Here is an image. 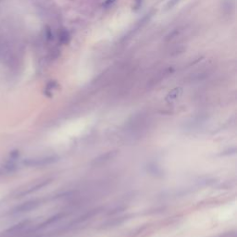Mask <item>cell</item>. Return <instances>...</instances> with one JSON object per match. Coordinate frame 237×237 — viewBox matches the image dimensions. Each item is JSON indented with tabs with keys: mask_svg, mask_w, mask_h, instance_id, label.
I'll return each mask as SVG.
<instances>
[{
	"mask_svg": "<svg viewBox=\"0 0 237 237\" xmlns=\"http://www.w3.org/2000/svg\"><path fill=\"white\" fill-rule=\"evenodd\" d=\"M180 2V0H169V2L167 3V5H166V10H169L170 8H172L174 6H176L178 3Z\"/></svg>",
	"mask_w": 237,
	"mask_h": 237,
	"instance_id": "obj_10",
	"label": "cell"
},
{
	"mask_svg": "<svg viewBox=\"0 0 237 237\" xmlns=\"http://www.w3.org/2000/svg\"><path fill=\"white\" fill-rule=\"evenodd\" d=\"M117 152L116 151H109V152L102 154L101 156L97 157L96 158H95L92 162V165H101L103 163H106L107 161H108L109 159L113 158L116 156Z\"/></svg>",
	"mask_w": 237,
	"mask_h": 237,
	"instance_id": "obj_4",
	"label": "cell"
},
{
	"mask_svg": "<svg viewBox=\"0 0 237 237\" xmlns=\"http://www.w3.org/2000/svg\"><path fill=\"white\" fill-rule=\"evenodd\" d=\"M28 223H29V221H28V220H25V221L19 222V224L15 225V226H13L12 228H10L8 232V233H19V232H20L22 229H24V228L28 225Z\"/></svg>",
	"mask_w": 237,
	"mask_h": 237,
	"instance_id": "obj_8",
	"label": "cell"
},
{
	"mask_svg": "<svg viewBox=\"0 0 237 237\" xmlns=\"http://www.w3.org/2000/svg\"><path fill=\"white\" fill-rule=\"evenodd\" d=\"M58 160V157L57 156H47L35 158H28L23 161V164L29 167H43L47 166L57 162Z\"/></svg>",
	"mask_w": 237,
	"mask_h": 237,
	"instance_id": "obj_1",
	"label": "cell"
},
{
	"mask_svg": "<svg viewBox=\"0 0 237 237\" xmlns=\"http://www.w3.org/2000/svg\"><path fill=\"white\" fill-rule=\"evenodd\" d=\"M97 213H99V208H95V209H92L90 211H87V212H85V214H83L82 216H80L77 219H75L72 222H70L69 225H67V227L65 229L68 230L69 228H70V227H72V226H74L76 224H79V223H82L84 221L90 220L91 218H93L94 216H96Z\"/></svg>",
	"mask_w": 237,
	"mask_h": 237,
	"instance_id": "obj_3",
	"label": "cell"
},
{
	"mask_svg": "<svg viewBox=\"0 0 237 237\" xmlns=\"http://www.w3.org/2000/svg\"><path fill=\"white\" fill-rule=\"evenodd\" d=\"M40 205L39 200H31V201H27L25 203L20 204L19 206H17L13 210L12 213L13 214H20V213H25L28 211H31L34 208H36L38 206Z\"/></svg>",
	"mask_w": 237,
	"mask_h": 237,
	"instance_id": "obj_2",
	"label": "cell"
},
{
	"mask_svg": "<svg viewBox=\"0 0 237 237\" xmlns=\"http://www.w3.org/2000/svg\"><path fill=\"white\" fill-rule=\"evenodd\" d=\"M127 220V217H119V218H114V219H110L107 221H106L105 223L102 224V228L106 229V228H111V227H115L122 224L125 220Z\"/></svg>",
	"mask_w": 237,
	"mask_h": 237,
	"instance_id": "obj_6",
	"label": "cell"
},
{
	"mask_svg": "<svg viewBox=\"0 0 237 237\" xmlns=\"http://www.w3.org/2000/svg\"><path fill=\"white\" fill-rule=\"evenodd\" d=\"M51 179H48V180H46V181H43V182H41V183H39V184H37V185H35L33 187H31L30 189H28V190H25L24 192H22V193H20L19 196H25V195H28V194H31V193H33V192H35V191H37V190H39V189H41L42 187L46 186V185H47L49 183H50Z\"/></svg>",
	"mask_w": 237,
	"mask_h": 237,
	"instance_id": "obj_7",
	"label": "cell"
},
{
	"mask_svg": "<svg viewBox=\"0 0 237 237\" xmlns=\"http://www.w3.org/2000/svg\"><path fill=\"white\" fill-rule=\"evenodd\" d=\"M115 1H116V0H106V2H105V6H106V7L110 6V5H111V4H113Z\"/></svg>",
	"mask_w": 237,
	"mask_h": 237,
	"instance_id": "obj_11",
	"label": "cell"
},
{
	"mask_svg": "<svg viewBox=\"0 0 237 237\" xmlns=\"http://www.w3.org/2000/svg\"><path fill=\"white\" fill-rule=\"evenodd\" d=\"M64 216H65V213H58V214H56V215L50 217L49 219H47L46 221H44L43 223H41V224L37 227V229H43V228H45V227H47V226H49V225H52V224L56 223L57 221L61 220Z\"/></svg>",
	"mask_w": 237,
	"mask_h": 237,
	"instance_id": "obj_5",
	"label": "cell"
},
{
	"mask_svg": "<svg viewBox=\"0 0 237 237\" xmlns=\"http://www.w3.org/2000/svg\"><path fill=\"white\" fill-rule=\"evenodd\" d=\"M59 39H60V42H61V43L67 44L69 42V34L67 32H62L61 34H60Z\"/></svg>",
	"mask_w": 237,
	"mask_h": 237,
	"instance_id": "obj_9",
	"label": "cell"
}]
</instances>
